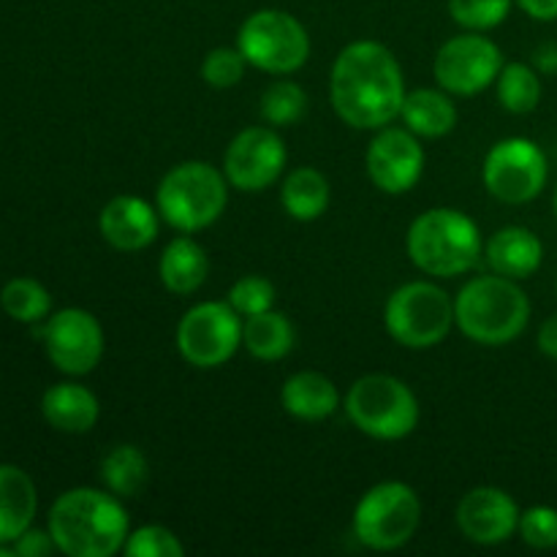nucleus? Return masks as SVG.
Wrapping results in <instances>:
<instances>
[{"label": "nucleus", "mask_w": 557, "mask_h": 557, "mask_svg": "<svg viewBox=\"0 0 557 557\" xmlns=\"http://www.w3.org/2000/svg\"><path fill=\"white\" fill-rule=\"evenodd\" d=\"M36 484L22 468L0 466V544H14L36 517Z\"/></svg>", "instance_id": "obj_22"}, {"label": "nucleus", "mask_w": 557, "mask_h": 557, "mask_svg": "<svg viewBox=\"0 0 557 557\" xmlns=\"http://www.w3.org/2000/svg\"><path fill=\"white\" fill-rule=\"evenodd\" d=\"M536 343H539V351H542L544 357L555 359L557 362V313L549 315V319L544 321L542 330H539Z\"/></svg>", "instance_id": "obj_37"}, {"label": "nucleus", "mask_w": 557, "mask_h": 557, "mask_svg": "<svg viewBox=\"0 0 557 557\" xmlns=\"http://www.w3.org/2000/svg\"><path fill=\"white\" fill-rule=\"evenodd\" d=\"M504 52L498 44L476 30L449 38L433 60L435 82L451 96H476L498 79Z\"/></svg>", "instance_id": "obj_12"}, {"label": "nucleus", "mask_w": 557, "mask_h": 557, "mask_svg": "<svg viewBox=\"0 0 557 557\" xmlns=\"http://www.w3.org/2000/svg\"><path fill=\"white\" fill-rule=\"evenodd\" d=\"M14 555L20 557H44L52 555L58 549L52 533L49 531H36V528H27L20 539H14Z\"/></svg>", "instance_id": "obj_35"}, {"label": "nucleus", "mask_w": 557, "mask_h": 557, "mask_svg": "<svg viewBox=\"0 0 557 557\" xmlns=\"http://www.w3.org/2000/svg\"><path fill=\"white\" fill-rule=\"evenodd\" d=\"M49 533L69 557H112L128 539V515L117 495L76 487L49 509Z\"/></svg>", "instance_id": "obj_2"}, {"label": "nucleus", "mask_w": 557, "mask_h": 557, "mask_svg": "<svg viewBox=\"0 0 557 557\" xmlns=\"http://www.w3.org/2000/svg\"><path fill=\"white\" fill-rule=\"evenodd\" d=\"M384 326L400 346L433 348L455 326V299L435 283L411 281L386 299Z\"/></svg>", "instance_id": "obj_7"}, {"label": "nucleus", "mask_w": 557, "mask_h": 557, "mask_svg": "<svg viewBox=\"0 0 557 557\" xmlns=\"http://www.w3.org/2000/svg\"><path fill=\"white\" fill-rule=\"evenodd\" d=\"M330 98L337 117L359 131H379L400 117L406 82L389 47L354 41L335 58Z\"/></svg>", "instance_id": "obj_1"}, {"label": "nucleus", "mask_w": 557, "mask_h": 557, "mask_svg": "<svg viewBox=\"0 0 557 557\" xmlns=\"http://www.w3.org/2000/svg\"><path fill=\"white\" fill-rule=\"evenodd\" d=\"M281 406L299 422H321L341 408V392L324 373L302 370L286 379L281 389Z\"/></svg>", "instance_id": "obj_19"}, {"label": "nucleus", "mask_w": 557, "mask_h": 557, "mask_svg": "<svg viewBox=\"0 0 557 557\" xmlns=\"http://www.w3.org/2000/svg\"><path fill=\"white\" fill-rule=\"evenodd\" d=\"M408 259L433 277L471 272L484 256L476 221L451 207H435L411 223L406 237Z\"/></svg>", "instance_id": "obj_4"}, {"label": "nucleus", "mask_w": 557, "mask_h": 557, "mask_svg": "<svg viewBox=\"0 0 557 557\" xmlns=\"http://www.w3.org/2000/svg\"><path fill=\"white\" fill-rule=\"evenodd\" d=\"M41 413L60 433H90L98 422L96 395L82 384H54L44 392Z\"/></svg>", "instance_id": "obj_21"}, {"label": "nucleus", "mask_w": 557, "mask_h": 557, "mask_svg": "<svg viewBox=\"0 0 557 557\" xmlns=\"http://www.w3.org/2000/svg\"><path fill=\"white\" fill-rule=\"evenodd\" d=\"M123 553L128 557H183L185 547L169 528L145 525L128 533Z\"/></svg>", "instance_id": "obj_33"}, {"label": "nucleus", "mask_w": 557, "mask_h": 557, "mask_svg": "<svg viewBox=\"0 0 557 557\" xmlns=\"http://www.w3.org/2000/svg\"><path fill=\"white\" fill-rule=\"evenodd\" d=\"M544 259V245L531 228L506 226L493 234L484 248V261L495 275L511 277V281H525L536 275Z\"/></svg>", "instance_id": "obj_18"}, {"label": "nucleus", "mask_w": 557, "mask_h": 557, "mask_svg": "<svg viewBox=\"0 0 557 557\" xmlns=\"http://www.w3.org/2000/svg\"><path fill=\"white\" fill-rule=\"evenodd\" d=\"M400 117L411 134L424 136V139H441L449 131H455L457 107L446 92L419 87V90L406 92Z\"/></svg>", "instance_id": "obj_23"}, {"label": "nucleus", "mask_w": 557, "mask_h": 557, "mask_svg": "<svg viewBox=\"0 0 557 557\" xmlns=\"http://www.w3.org/2000/svg\"><path fill=\"white\" fill-rule=\"evenodd\" d=\"M498 101L506 112L528 114L542 101V79L525 63H509L498 74Z\"/></svg>", "instance_id": "obj_27"}, {"label": "nucleus", "mask_w": 557, "mask_h": 557, "mask_svg": "<svg viewBox=\"0 0 557 557\" xmlns=\"http://www.w3.org/2000/svg\"><path fill=\"white\" fill-rule=\"evenodd\" d=\"M259 112L264 123L272 128L294 125L305 112H308V92L292 79H275L264 92H261Z\"/></svg>", "instance_id": "obj_29"}, {"label": "nucleus", "mask_w": 557, "mask_h": 557, "mask_svg": "<svg viewBox=\"0 0 557 557\" xmlns=\"http://www.w3.org/2000/svg\"><path fill=\"white\" fill-rule=\"evenodd\" d=\"M422 520L413 487L406 482H381L359 498L354 509V536L375 553L406 547Z\"/></svg>", "instance_id": "obj_8"}, {"label": "nucleus", "mask_w": 557, "mask_h": 557, "mask_svg": "<svg viewBox=\"0 0 557 557\" xmlns=\"http://www.w3.org/2000/svg\"><path fill=\"white\" fill-rule=\"evenodd\" d=\"M101 482L117 498H136L150 482V462L139 446L120 444L103 457Z\"/></svg>", "instance_id": "obj_26"}, {"label": "nucleus", "mask_w": 557, "mask_h": 557, "mask_svg": "<svg viewBox=\"0 0 557 557\" xmlns=\"http://www.w3.org/2000/svg\"><path fill=\"white\" fill-rule=\"evenodd\" d=\"M368 177L379 190L400 196L419 183L424 172V150L417 134L408 128H379V136L368 147Z\"/></svg>", "instance_id": "obj_15"}, {"label": "nucleus", "mask_w": 557, "mask_h": 557, "mask_svg": "<svg viewBox=\"0 0 557 557\" xmlns=\"http://www.w3.org/2000/svg\"><path fill=\"white\" fill-rule=\"evenodd\" d=\"M555 212H557V188H555Z\"/></svg>", "instance_id": "obj_38"}, {"label": "nucleus", "mask_w": 557, "mask_h": 557, "mask_svg": "<svg viewBox=\"0 0 557 557\" xmlns=\"http://www.w3.org/2000/svg\"><path fill=\"white\" fill-rule=\"evenodd\" d=\"M286 145L267 125L239 131L223 156V174L228 185L243 194H259L275 185L286 169Z\"/></svg>", "instance_id": "obj_13"}, {"label": "nucleus", "mask_w": 557, "mask_h": 557, "mask_svg": "<svg viewBox=\"0 0 557 557\" xmlns=\"http://www.w3.org/2000/svg\"><path fill=\"white\" fill-rule=\"evenodd\" d=\"M346 413L359 433L375 441H403L417 430L419 400L411 386L386 373L362 375L346 395Z\"/></svg>", "instance_id": "obj_6"}, {"label": "nucleus", "mask_w": 557, "mask_h": 557, "mask_svg": "<svg viewBox=\"0 0 557 557\" xmlns=\"http://www.w3.org/2000/svg\"><path fill=\"white\" fill-rule=\"evenodd\" d=\"M515 0H449V14L466 30H493L509 16Z\"/></svg>", "instance_id": "obj_30"}, {"label": "nucleus", "mask_w": 557, "mask_h": 557, "mask_svg": "<svg viewBox=\"0 0 557 557\" xmlns=\"http://www.w3.org/2000/svg\"><path fill=\"white\" fill-rule=\"evenodd\" d=\"M517 500L500 487H476L462 495L457 506V528L473 544L495 547L509 542L520 528Z\"/></svg>", "instance_id": "obj_16"}, {"label": "nucleus", "mask_w": 557, "mask_h": 557, "mask_svg": "<svg viewBox=\"0 0 557 557\" xmlns=\"http://www.w3.org/2000/svg\"><path fill=\"white\" fill-rule=\"evenodd\" d=\"M281 205L294 221H315L330 207V180L313 166H299L281 185Z\"/></svg>", "instance_id": "obj_24"}, {"label": "nucleus", "mask_w": 557, "mask_h": 557, "mask_svg": "<svg viewBox=\"0 0 557 557\" xmlns=\"http://www.w3.org/2000/svg\"><path fill=\"white\" fill-rule=\"evenodd\" d=\"M226 302L232 305L243 319H248V315L272 310V305H275V286H272V281H267V277L261 275H245L228 288Z\"/></svg>", "instance_id": "obj_32"}, {"label": "nucleus", "mask_w": 557, "mask_h": 557, "mask_svg": "<svg viewBox=\"0 0 557 557\" xmlns=\"http://www.w3.org/2000/svg\"><path fill=\"white\" fill-rule=\"evenodd\" d=\"M0 305H3L5 313L11 315L20 324H38L49 315L52 308V297H49L47 288L41 286L33 277H14L3 286L0 292Z\"/></svg>", "instance_id": "obj_28"}, {"label": "nucleus", "mask_w": 557, "mask_h": 557, "mask_svg": "<svg viewBox=\"0 0 557 557\" xmlns=\"http://www.w3.org/2000/svg\"><path fill=\"white\" fill-rule=\"evenodd\" d=\"M547 156L525 136H509L493 145L484 158V188L504 205H528L547 185Z\"/></svg>", "instance_id": "obj_10"}, {"label": "nucleus", "mask_w": 557, "mask_h": 557, "mask_svg": "<svg viewBox=\"0 0 557 557\" xmlns=\"http://www.w3.org/2000/svg\"><path fill=\"white\" fill-rule=\"evenodd\" d=\"M531 20L555 22L557 20V0H515Z\"/></svg>", "instance_id": "obj_36"}, {"label": "nucleus", "mask_w": 557, "mask_h": 557, "mask_svg": "<svg viewBox=\"0 0 557 557\" xmlns=\"http://www.w3.org/2000/svg\"><path fill=\"white\" fill-rule=\"evenodd\" d=\"M245 69H248V60L237 47H218L207 52L205 63H201V79L215 90H228L243 82Z\"/></svg>", "instance_id": "obj_31"}, {"label": "nucleus", "mask_w": 557, "mask_h": 557, "mask_svg": "<svg viewBox=\"0 0 557 557\" xmlns=\"http://www.w3.org/2000/svg\"><path fill=\"white\" fill-rule=\"evenodd\" d=\"M531 321V299L504 275H479L455 297V324L479 346H509Z\"/></svg>", "instance_id": "obj_3"}, {"label": "nucleus", "mask_w": 557, "mask_h": 557, "mask_svg": "<svg viewBox=\"0 0 557 557\" xmlns=\"http://www.w3.org/2000/svg\"><path fill=\"white\" fill-rule=\"evenodd\" d=\"M294 324L288 315L264 310L243 321V346L259 362H277L294 348Z\"/></svg>", "instance_id": "obj_25"}, {"label": "nucleus", "mask_w": 557, "mask_h": 557, "mask_svg": "<svg viewBox=\"0 0 557 557\" xmlns=\"http://www.w3.org/2000/svg\"><path fill=\"white\" fill-rule=\"evenodd\" d=\"M158 207H150L139 196H114L98 215V232L123 253H136L156 243L158 237Z\"/></svg>", "instance_id": "obj_17"}, {"label": "nucleus", "mask_w": 557, "mask_h": 557, "mask_svg": "<svg viewBox=\"0 0 557 557\" xmlns=\"http://www.w3.org/2000/svg\"><path fill=\"white\" fill-rule=\"evenodd\" d=\"M158 275H161L166 292L188 297L205 286L207 275H210V259L194 237L183 234L163 248L161 261H158Z\"/></svg>", "instance_id": "obj_20"}, {"label": "nucleus", "mask_w": 557, "mask_h": 557, "mask_svg": "<svg viewBox=\"0 0 557 557\" xmlns=\"http://www.w3.org/2000/svg\"><path fill=\"white\" fill-rule=\"evenodd\" d=\"M228 205V180L207 161H185L163 174L156 207L163 221L183 234L201 232L223 215Z\"/></svg>", "instance_id": "obj_5"}, {"label": "nucleus", "mask_w": 557, "mask_h": 557, "mask_svg": "<svg viewBox=\"0 0 557 557\" xmlns=\"http://www.w3.org/2000/svg\"><path fill=\"white\" fill-rule=\"evenodd\" d=\"M522 542L533 549H555L557 547V509L553 506H531L520 515L517 528Z\"/></svg>", "instance_id": "obj_34"}, {"label": "nucleus", "mask_w": 557, "mask_h": 557, "mask_svg": "<svg viewBox=\"0 0 557 557\" xmlns=\"http://www.w3.org/2000/svg\"><path fill=\"white\" fill-rule=\"evenodd\" d=\"M47 357L65 375H87L103 357V330L92 313L65 308L38 330Z\"/></svg>", "instance_id": "obj_14"}, {"label": "nucleus", "mask_w": 557, "mask_h": 557, "mask_svg": "<svg viewBox=\"0 0 557 557\" xmlns=\"http://www.w3.org/2000/svg\"><path fill=\"white\" fill-rule=\"evenodd\" d=\"M243 346V319L228 302H199L180 319L177 348L194 368L226 364Z\"/></svg>", "instance_id": "obj_11"}, {"label": "nucleus", "mask_w": 557, "mask_h": 557, "mask_svg": "<svg viewBox=\"0 0 557 557\" xmlns=\"http://www.w3.org/2000/svg\"><path fill=\"white\" fill-rule=\"evenodd\" d=\"M237 49L253 69L283 76L308 63L310 36L288 11L259 9L239 25Z\"/></svg>", "instance_id": "obj_9"}]
</instances>
